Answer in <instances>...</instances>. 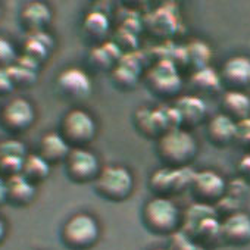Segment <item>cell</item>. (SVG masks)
<instances>
[{
    "label": "cell",
    "mask_w": 250,
    "mask_h": 250,
    "mask_svg": "<svg viewBox=\"0 0 250 250\" xmlns=\"http://www.w3.org/2000/svg\"><path fill=\"white\" fill-rule=\"evenodd\" d=\"M65 165L68 177L75 183L96 181L102 171L97 156L85 147H72Z\"/></svg>",
    "instance_id": "9"
},
{
    "label": "cell",
    "mask_w": 250,
    "mask_h": 250,
    "mask_svg": "<svg viewBox=\"0 0 250 250\" xmlns=\"http://www.w3.org/2000/svg\"><path fill=\"white\" fill-rule=\"evenodd\" d=\"M97 133L94 118L84 109L69 110L61 124V134L71 147H85Z\"/></svg>",
    "instance_id": "4"
},
{
    "label": "cell",
    "mask_w": 250,
    "mask_h": 250,
    "mask_svg": "<svg viewBox=\"0 0 250 250\" xmlns=\"http://www.w3.org/2000/svg\"><path fill=\"white\" fill-rule=\"evenodd\" d=\"M194 172L187 168H161L150 177V187L161 197H169L171 194H180L186 188H190Z\"/></svg>",
    "instance_id": "6"
},
{
    "label": "cell",
    "mask_w": 250,
    "mask_h": 250,
    "mask_svg": "<svg viewBox=\"0 0 250 250\" xmlns=\"http://www.w3.org/2000/svg\"><path fill=\"white\" fill-rule=\"evenodd\" d=\"M190 250H206V249H205V247H202V246H199V244H196V243H194V244H193V247H191V249H190Z\"/></svg>",
    "instance_id": "40"
},
{
    "label": "cell",
    "mask_w": 250,
    "mask_h": 250,
    "mask_svg": "<svg viewBox=\"0 0 250 250\" xmlns=\"http://www.w3.org/2000/svg\"><path fill=\"white\" fill-rule=\"evenodd\" d=\"M24 159L25 158H15V156L0 158V172H2L3 175H6V178L14 177L17 174H21Z\"/></svg>",
    "instance_id": "31"
},
{
    "label": "cell",
    "mask_w": 250,
    "mask_h": 250,
    "mask_svg": "<svg viewBox=\"0 0 250 250\" xmlns=\"http://www.w3.org/2000/svg\"><path fill=\"white\" fill-rule=\"evenodd\" d=\"M212 216H216V212H215V208L213 206H209V205H203V203H194L193 206H190L187 210H186V215H184V219H183V229L187 235H190L194 228L205 219L208 218H212Z\"/></svg>",
    "instance_id": "25"
},
{
    "label": "cell",
    "mask_w": 250,
    "mask_h": 250,
    "mask_svg": "<svg viewBox=\"0 0 250 250\" xmlns=\"http://www.w3.org/2000/svg\"><path fill=\"white\" fill-rule=\"evenodd\" d=\"M109 28H110L109 18L100 11L90 12L84 18V22H83V30H84L85 36L91 40H96V42L103 40L107 36Z\"/></svg>",
    "instance_id": "24"
},
{
    "label": "cell",
    "mask_w": 250,
    "mask_h": 250,
    "mask_svg": "<svg viewBox=\"0 0 250 250\" xmlns=\"http://www.w3.org/2000/svg\"><path fill=\"white\" fill-rule=\"evenodd\" d=\"M139 63L131 65L130 61L125 63H119L112 72V80L115 81V85L122 90H133L139 81Z\"/></svg>",
    "instance_id": "26"
},
{
    "label": "cell",
    "mask_w": 250,
    "mask_h": 250,
    "mask_svg": "<svg viewBox=\"0 0 250 250\" xmlns=\"http://www.w3.org/2000/svg\"><path fill=\"white\" fill-rule=\"evenodd\" d=\"M143 221L149 231L161 235H172L180 228L181 215L177 205L169 197L156 196L146 203Z\"/></svg>",
    "instance_id": "2"
},
{
    "label": "cell",
    "mask_w": 250,
    "mask_h": 250,
    "mask_svg": "<svg viewBox=\"0 0 250 250\" xmlns=\"http://www.w3.org/2000/svg\"><path fill=\"white\" fill-rule=\"evenodd\" d=\"M90 62L96 69H107L115 61L107 55V52L103 47H97L90 53Z\"/></svg>",
    "instance_id": "34"
},
{
    "label": "cell",
    "mask_w": 250,
    "mask_h": 250,
    "mask_svg": "<svg viewBox=\"0 0 250 250\" xmlns=\"http://www.w3.org/2000/svg\"><path fill=\"white\" fill-rule=\"evenodd\" d=\"M188 237L202 247L215 243L216 240H221V222L216 219V216L208 218L202 221Z\"/></svg>",
    "instance_id": "23"
},
{
    "label": "cell",
    "mask_w": 250,
    "mask_h": 250,
    "mask_svg": "<svg viewBox=\"0 0 250 250\" xmlns=\"http://www.w3.org/2000/svg\"><path fill=\"white\" fill-rule=\"evenodd\" d=\"M71 146L62 137L61 133H47L43 136L40 142V155L50 164V162H61L65 161L71 152Z\"/></svg>",
    "instance_id": "19"
},
{
    "label": "cell",
    "mask_w": 250,
    "mask_h": 250,
    "mask_svg": "<svg viewBox=\"0 0 250 250\" xmlns=\"http://www.w3.org/2000/svg\"><path fill=\"white\" fill-rule=\"evenodd\" d=\"M155 250H169V249H155Z\"/></svg>",
    "instance_id": "41"
},
{
    "label": "cell",
    "mask_w": 250,
    "mask_h": 250,
    "mask_svg": "<svg viewBox=\"0 0 250 250\" xmlns=\"http://www.w3.org/2000/svg\"><path fill=\"white\" fill-rule=\"evenodd\" d=\"M222 113L234 122L250 118V97L244 91H227L221 100Z\"/></svg>",
    "instance_id": "18"
},
{
    "label": "cell",
    "mask_w": 250,
    "mask_h": 250,
    "mask_svg": "<svg viewBox=\"0 0 250 250\" xmlns=\"http://www.w3.org/2000/svg\"><path fill=\"white\" fill-rule=\"evenodd\" d=\"M2 122L6 128L12 131H22L27 130L34 122L36 112L34 106L22 97L11 100L2 110Z\"/></svg>",
    "instance_id": "13"
},
{
    "label": "cell",
    "mask_w": 250,
    "mask_h": 250,
    "mask_svg": "<svg viewBox=\"0 0 250 250\" xmlns=\"http://www.w3.org/2000/svg\"><path fill=\"white\" fill-rule=\"evenodd\" d=\"M5 235H6V225H5V222L2 219H0V243L3 241Z\"/></svg>",
    "instance_id": "39"
},
{
    "label": "cell",
    "mask_w": 250,
    "mask_h": 250,
    "mask_svg": "<svg viewBox=\"0 0 250 250\" xmlns=\"http://www.w3.org/2000/svg\"><path fill=\"white\" fill-rule=\"evenodd\" d=\"M52 49H53V39L50 34H47L46 31L30 33L24 44V55L33 58L40 63L49 56Z\"/></svg>",
    "instance_id": "21"
},
{
    "label": "cell",
    "mask_w": 250,
    "mask_h": 250,
    "mask_svg": "<svg viewBox=\"0 0 250 250\" xmlns=\"http://www.w3.org/2000/svg\"><path fill=\"white\" fill-rule=\"evenodd\" d=\"M11 78L14 81L15 85H33L34 81L37 80V72L31 71L28 68H24L21 65H18L17 62L14 65H11L8 68Z\"/></svg>",
    "instance_id": "29"
},
{
    "label": "cell",
    "mask_w": 250,
    "mask_h": 250,
    "mask_svg": "<svg viewBox=\"0 0 250 250\" xmlns=\"http://www.w3.org/2000/svg\"><path fill=\"white\" fill-rule=\"evenodd\" d=\"M100 237L97 221L88 213H75L62 228V241L71 250H88Z\"/></svg>",
    "instance_id": "3"
},
{
    "label": "cell",
    "mask_w": 250,
    "mask_h": 250,
    "mask_svg": "<svg viewBox=\"0 0 250 250\" xmlns=\"http://www.w3.org/2000/svg\"><path fill=\"white\" fill-rule=\"evenodd\" d=\"M158 153L169 168H187L197 155V142L184 128L169 130L159 137Z\"/></svg>",
    "instance_id": "1"
},
{
    "label": "cell",
    "mask_w": 250,
    "mask_h": 250,
    "mask_svg": "<svg viewBox=\"0 0 250 250\" xmlns=\"http://www.w3.org/2000/svg\"><path fill=\"white\" fill-rule=\"evenodd\" d=\"M8 200V186H6V180L0 175V205L5 203Z\"/></svg>",
    "instance_id": "38"
},
{
    "label": "cell",
    "mask_w": 250,
    "mask_h": 250,
    "mask_svg": "<svg viewBox=\"0 0 250 250\" xmlns=\"http://www.w3.org/2000/svg\"><path fill=\"white\" fill-rule=\"evenodd\" d=\"M147 87L161 97H174L181 90V77L171 59L159 61L147 72Z\"/></svg>",
    "instance_id": "8"
},
{
    "label": "cell",
    "mask_w": 250,
    "mask_h": 250,
    "mask_svg": "<svg viewBox=\"0 0 250 250\" xmlns=\"http://www.w3.org/2000/svg\"><path fill=\"white\" fill-rule=\"evenodd\" d=\"M21 21L30 33L46 31L52 21V11L43 2H31L22 9Z\"/></svg>",
    "instance_id": "17"
},
{
    "label": "cell",
    "mask_w": 250,
    "mask_h": 250,
    "mask_svg": "<svg viewBox=\"0 0 250 250\" xmlns=\"http://www.w3.org/2000/svg\"><path fill=\"white\" fill-rule=\"evenodd\" d=\"M181 118L183 127H197L206 118L208 109L205 102L197 96H183L175 102L174 106Z\"/></svg>",
    "instance_id": "16"
},
{
    "label": "cell",
    "mask_w": 250,
    "mask_h": 250,
    "mask_svg": "<svg viewBox=\"0 0 250 250\" xmlns=\"http://www.w3.org/2000/svg\"><path fill=\"white\" fill-rule=\"evenodd\" d=\"M238 174H240V178L246 183H250V155L244 156L240 162H238Z\"/></svg>",
    "instance_id": "37"
},
{
    "label": "cell",
    "mask_w": 250,
    "mask_h": 250,
    "mask_svg": "<svg viewBox=\"0 0 250 250\" xmlns=\"http://www.w3.org/2000/svg\"><path fill=\"white\" fill-rule=\"evenodd\" d=\"M234 143L246 150H250V118L237 122Z\"/></svg>",
    "instance_id": "33"
},
{
    "label": "cell",
    "mask_w": 250,
    "mask_h": 250,
    "mask_svg": "<svg viewBox=\"0 0 250 250\" xmlns=\"http://www.w3.org/2000/svg\"><path fill=\"white\" fill-rule=\"evenodd\" d=\"M15 87L8 68H0V93H9Z\"/></svg>",
    "instance_id": "36"
},
{
    "label": "cell",
    "mask_w": 250,
    "mask_h": 250,
    "mask_svg": "<svg viewBox=\"0 0 250 250\" xmlns=\"http://www.w3.org/2000/svg\"><path fill=\"white\" fill-rule=\"evenodd\" d=\"M186 55H187V65L193 66L194 71L208 68L209 61L212 58L210 47L200 40H196V42H191L190 44H187Z\"/></svg>",
    "instance_id": "27"
},
{
    "label": "cell",
    "mask_w": 250,
    "mask_h": 250,
    "mask_svg": "<svg viewBox=\"0 0 250 250\" xmlns=\"http://www.w3.org/2000/svg\"><path fill=\"white\" fill-rule=\"evenodd\" d=\"M237 122L229 119L227 115L219 113L208 122V139L216 147H227L234 143Z\"/></svg>",
    "instance_id": "15"
},
{
    "label": "cell",
    "mask_w": 250,
    "mask_h": 250,
    "mask_svg": "<svg viewBox=\"0 0 250 250\" xmlns=\"http://www.w3.org/2000/svg\"><path fill=\"white\" fill-rule=\"evenodd\" d=\"M136 125L147 137H161L169 131L165 109H149L140 107L136 112Z\"/></svg>",
    "instance_id": "14"
},
{
    "label": "cell",
    "mask_w": 250,
    "mask_h": 250,
    "mask_svg": "<svg viewBox=\"0 0 250 250\" xmlns=\"http://www.w3.org/2000/svg\"><path fill=\"white\" fill-rule=\"evenodd\" d=\"M6 186L8 200H11L15 205H28L36 196L34 184L22 174H17L14 177L6 178Z\"/></svg>",
    "instance_id": "20"
},
{
    "label": "cell",
    "mask_w": 250,
    "mask_h": 250,
    "mask_svg": "<svg viewBox=\"0 0 250 250\" xmlns=\"http://www.w3.org/2000/svg\"><path fill=\"white\" fill-rule=\"evenodd\" d=\"M221 240L232 247L250 244V216L238 210L224 218L221 222Z\"/></svg>",
    "instance_id": "12"
},
{
    "label": "cell",
    "mask_w": 250,
    "mask_h": 250,
    "mask_svg": "<svg viewBox=\"0 0 250 250\" xmlns=\"http://www.w3.org/2000/svg\"><path fill=\"white\" fill-rule=\"evenodd\" d=\"M25 178H28L33 184L44 181L49 174H50V164L40 155H27L24 159V165H22V172H21Z\"/></svg>",
    "instance_id": "22"
},
{
    "label": "cell",
    "mask_w": 250,
    "mask_h": 250,
    "mask_svg": "<svg viewBox=\"0 0 250 250\" xmlns=\"http://www.w3.org/2000/svg\"><path fill=\"white\" fill-rule=\"evenodd\" d=\"M59 91L72 102H84L93 93V83L90 75L80 68L63 69L56 80Z\"/></svg>",
    "instance_id": "10"
},
{
    "label": "cell",
    "mask_w": 250,
    "mask_h": 250,
    "mask_svg": "<svg viewBox=\"0 0 250 250\" xmlns=\"http://www.w3.org/2000/svg\"><path fill=\"white\" fill-rule=\"evenodd\" d=\"M238 202H240V200H237V199L229 197V196L225 194L213 208H215V212H216V213H224L225 218H227V216H229V215L238 212Z\"/></svg>",
    "instance_id": "35"
},
{
    "label": "cell",
    "mask_w": 250,
    "mask_h": 250,
    "mask_svg": "<svg viewBox=\"0 0 250 250\" xmlns=\"http://www.w3.org/2000/svg\"><path fill=\"white\" fill-rule=\"evenodd\" d=\"M190 190L196 199V203L215 206L227 194V183L215 171L206 169L194 172Z\"/></svg>",
    "instance_id": "7"
},
{
    "label": "cell",
    "mask_w": 250,
    "mask_h": 250,
    "mask_svg": "<svg viewBox=\"0 0 250 250\" xmlns=\"http://www.w3.org/2000/svg\"><path fill=\"white\" fill-rule=\"evenodd\" d=\"M191 84L196 90L203 93H215L222 87L219 72H216L210 66L194 71L191 75Z\"/></svg>",
    "instance_id": "28"
},
{
    "label": "cell",
    "mask_w": 250,
    "mask_h": 250,
    "mask_svg": "<svg viewBox=\"0 0 250 250\" xmlns=\"http://www.w3.org/2000/svg\"><path fill=\"white\" fill-rule=\"evenodd\" d=\"M134 187V180L131 172L119 165H110L102 168L97 180L96 190L97 193L112 202H121L127 199Z\"/></svg>",
    "instance_id": "5"
},
{
    "label": "cell",
    "mask_w": 250,
    "mask_h": 250,
    "mask_svg": "<svg viewBox=\"0 0 250 250\" xmlns=\"http://www.w3.org/2000/svg\"><path fill=\"white\" fill-rule=\"evenodd\" d=\"M219 78L221 84L227 87V91H244L247 87H250V58H229L224 63Z\"/></svg>",
    "instance_id": "11"
},
{
    "label": "cell",
    "mask_w": 250,
    "mask_h": 250,
    "mask_svg": "<svg viewBox=\"0 0 250 250\" xmlns=\"http://www.w3.org/2000/svg\"><path fill=\"white\" fill-rule=\"evenodd\" d=\"M8 156H15V158H25L27 156V147L15 139H8L0 142V158H8Z\"/></svg>",
    "instance_id": "30"
},
{
    "label": "cell",
    "mask_w": 250,
    "mask_h": 250,
    "mask_svg": "<svg viewBox=\"0 0 250 250\" xmlns=\"http://www.w3.org/2000/svg\"><path fill=\"white\" fill-rule=\"evenodd\" d=\"M17 58L14 44L8 39L0 37V68H9L15 63Z\"/></svg>",
    "instance_id": "32"
}]
</instances>
